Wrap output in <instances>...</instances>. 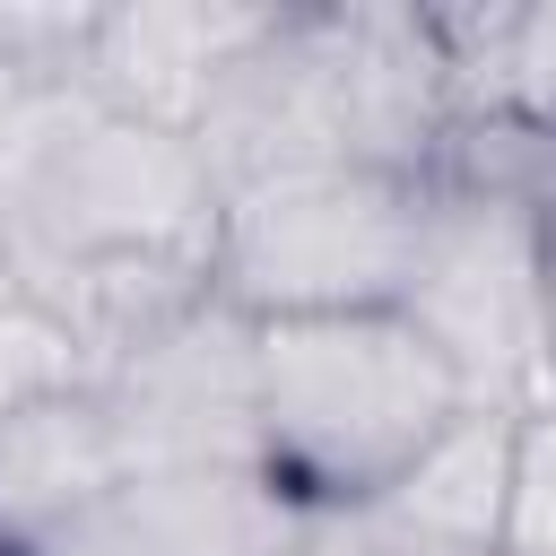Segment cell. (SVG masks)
Listing matches in <instances>:
<instances>
[{
	"label": "cell",
	"instance_id": "obj_16",
	"mask_svg": "<svg viewBox=\"0 0 556 556\" xmlns=\"http://www.w3.org/2000/svg\"><path fill=\"white\" fill-rule=\"evenodd\" d=\"M547 400H556V226H547Z\"/></svg>",
	"mask_w": 556,
	"mask_h": 556
},
{
	"label": "cell",
	"instance_id": "obj_1",
	"mask_svg": "<svg viewBox=\"0 0 556 556\" xmlns=\"http://www.w3.org/2000/svg\"><path fill=\"white\" fill-rule=\"evenodd\" d=\"M208 243L191 139L96 104L78 70L0 87V304L61 321L87 374L208 295Z\"/></svg>",
	"mask_w": 556,
	"mask_h": 556
},
{
	"label": "cell",
	"instance_id": "obj_3",
	"mask_svg": "<svg viewBox=\"0 0 556 556\" xmlns=\"http://www.w3.org/2000/svg\"><path fill=\"white\" fill-rule=\"evenodd\" d=\"M460 408V374L408 313L252 321V443L313 513H365Z\"/></svg>",
	"mask_w": 556,
	"mask_h": 556
},
{
	"label": "cell",
	"instance_id": "obj_14",
	"mask_svg": "<svg viewBox=\"0 0 556 556\" xmlns=\"http://www.w3.org/2000/svg\"><path fill=\"white\" fill-rule=\"evenodd\" d=\"M9 556H165L130 513H122V495L113 504H87L78 521H61V530H43V539H26V547H9Z\"/></svg>",
	"mask_w": 556,
	"mask_h": 556
},
{
	"label": "cell",
	"instance_id": "obj_2",
	"mask_svg": "<svg viewBox=\"0 0 556 556\" xmlns=\"http://www.w3.org/2000/svg\"><path fill=\"white\" fill-rule=\"evenodd\" d=\"M452 130L460 78L434 9H278L191 122V156L217 191L278 165L434 174Z\"/></svg>",
	"mask_w": 556,
	"mask_h": 556
},
{
	"label": "cell",
	"instance_id": "obj_4",
	"mask_svg": "<svg viewBox=\"0 0 556 556\" xmlns=\"http://www.w3.org/2000/svg\"><path fill=\"white\" fill-rule=\"evenodd\" d=\"M426 200H434V174H382V165H278V174L226 182L208 295L243 321L400 313Z\"/></svg>",
	"mask_w": 556,
	"mask_h": 556
},
{
	"label": "cell",
	"instance_id": "obj_9",
	"mask_svg": "<svg viewBox=\"0 0 556 556\" xmlns=\"http://www.w3.org/2000/svg\"><path fill=\"white\" fill-rule=\"evenodd\" d=\"M122 513L165 547V556H313L321 521L313 504H295L261 460H226V469H156L122 486Z\"/></svg>",
	"mask_w": 556,
	"mask_h": 556
},
{
	"label": "cell",
	"instance_id": "obj_8",
	"mask_svg": "<svg viewBox=\"0 0 556 556\" xmlns=\"http://www.w3.org/2000/svg\"><path fill=\"white\" fill-rule=\"evenodd\" d=\"M122 495V443L87 382L26 400L0 426V556Z\"/></svg>",
	"mask_w": 556,
	"mask_h": 556
},
{
	"label": "cell",
	"instance_id": "obj_10",
	"mask_svg": "<svg viewBox=\"0 0 556 556\" xmlns=\"http://www.w3.org/2000/svg\"><path fill=\"white\" fill-rule=\"evenodd\" d=\"M504 469H513V408H460L365 513L452 547V556H495V521H504Z\"/></svg>",
	"mask_w": 556,
	"mask_h": 556
},
{
	"label": "cell",
	"instance_id": "obj_13",
	"mask_svg": "<svg viewBox=\"0 0 556 556\" xmlns=\"http://www.w3.org/2000/svg\"><path fill=\"white\" fill-rule=\"evenodd\" d=\"M70 382H87V356H78V339H70L61 321L26 313V304H0V426H9L26 400H43V391H70Z\"/></svg>",
	"mask_w": 556,
	"mask_h": 556
},
{
	"label": "cell",
	"instance_id": "obj_6",
	"mask_svg": "<svg viewBox=\"0 0 556 556\" xmlns=\"http://www.w3.org/2000/svg\"><path fill=\"white\" fill-rule=\"evenodd\" d=\"M104 426L122 443V486L156 469H226L261 460L252 443V321L217 295L182 304L174 321L139 330L122 356L87 374Z\"/></svg>",
	"mask_w": 556,
	"mask_h": 556
},
{
	"label": "cell",
	"instance_id": "obj_11",
	"mask_svg": "<svg viewBox=\"0 0 556 556\" xmlns=\"http://www.w3.org/2000/svg\"><path fill=\"white\" fill-rule=\"evenodd\" d=\"M460 113H504L539 139H556V9H486V17H434Z\"/></svg>",
	"mask_w": 556,
	"mask_h": 556
},
{
	"label": "cell",
	"instance_id": "obj_12",
	"mask_svg": "<svg viewBox=\"0 0 556 556\" xmlns=\"http://www.w3.org/2000/svg\"><path fill=\"white\" fill-rule=\"evenodd\" d=\"M495 556H556V400L513 417V469H504V521Z\"/></svg>",
	"mask_w": 556,
	"mask_h": 556
},
{
	"label": "cell",
	"instance_id": "obj_5",
	"mask_svg": "<svg viewBox=\"0 0 556 556\" xmlns=\"http://www.w3.org/2000/svg\"><path fill=\"white\" fill-rule=\"evenodd\" d=\"M400 313L460 374L469 408L547 400V208L521 182L434 174Z\"/></svg>",
	"mask_w": 556,
	"mask_h": 556
},
{
	"label": "cell",
	"instance_id": "obj_15",
	"mask_svg": "<svg viewBox=\"0 0 556 556\" xmlns=\"http://www.w3.org/2000/svg\"><path fill=\"white\" fill-rule=\"evenodd\" d=\"M313 556H452V547H426V539H408V530H391L374 513H330Z\"/></svg>",
	"mask_w": 556,
	"mask_h": 556
},
{
	"label": "cell",
	"instance_id": "obj_7",
	"mask_svg": "<svg viewBox=\"0 0 556 556\" xmlns=\"http://www.w3.org/2000/svg\"><path fill=\"white\" fill-rule=\"evenodd\" d=\"M278 9H191V0H139V9H96L87 43H78V87L148 130L191 139V122L208 113L217 78L269 35Z\"/></svg>",
	"mask_w": 556,
	"mask_h": 556
}]
</instances>
